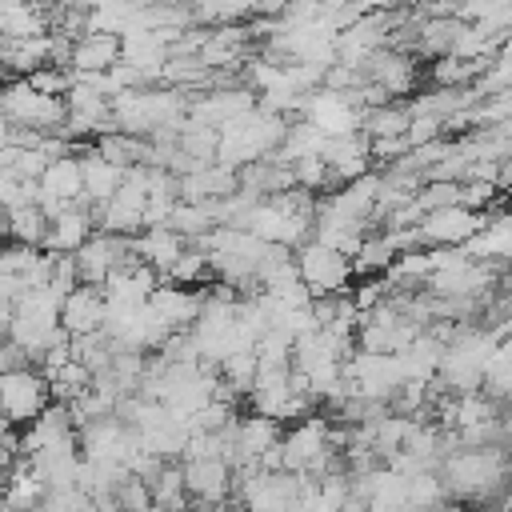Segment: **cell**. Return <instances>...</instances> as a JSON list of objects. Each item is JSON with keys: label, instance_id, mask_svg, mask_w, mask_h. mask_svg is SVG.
Here are the masks:
<instances>
[{"label": "cell", "instance_id": "6da1fadb", "mask_svg": "<svg viewBox=\"0 0 512 512\" xmlns=\"http://www.w3.org/2000/svg\"><path fill=\"white\" fill-rule=\"evenodd\" d=\"M0 112H4L16 128H32V132H44V136H60V128H64V120H68L64 100L36 92L24 76H12V80L0 84Z\"/></svg>", "mask_w": 512, "mask_h": 512}, {"label": "cell", "instance_id": "7a4b0ae2", "mask_svg": "<svg viewBox=\"0 0 512 512\" xmlns=\"http://www.w3.org/2000/svg\"><path fill=\"white\" fill-rule=\"evenodd\" d=\"M52 400H56L52 384H48V376L36 364H20V368L0 372V412L16 428H28Z\"/></svg>", "mask_w": 512, "mask_h": 512}, {"label": "cell", "instance_id": "3957f363", "mask_svg": "<svg viewBox=\"0 0 512 512\" xmlns=\"http://www.w3.org/2000/svg\"><path fill=\"white\" fill-rule=\"evenodd\" d=\"M296 272L312 296H344L352 276H356L352 260L344 252L320 244V240H308L296 248Z\"/></svg>", "mask_w": 512, "mask_h": 512}, {"label": "cell", "instance_id": "277c9868", "mask_svg": "<svg viewBox=\"0 0 512 512\" xmlns=\"http://www.w3.org/2000/svg\"><path fill=\"white\" fill-rule=\"evenodd\" d=\"M484 228V216L468 204H448V208H436V212H424L420 220V240L428 244H440V248H456V244H468L476 240V232Z\"/></svg>", "mask_w": 512, "mask_h": 512}, {"label": "cell", "instance_id": "5b68a950", "mask_svg": "<svg viewBox=\"0 0 512 512\" xmlns=\"http://www.w3.org/2000/svg\"><path fill=\"white\" fill-rule=\"evenodd\" d=\"M104 320H108V296H104V288H96V284H76V288L64 296V304H60V328H64L72 340L104 332Z\"/></svg>", "mask_w": 512, "mask_h": 512}, {"label": "cell", "instance_id": "8992f818", "mask_svg": "<svg viewBox=\"0 0 512 512\" xmlns=\"http://www.w3.org/2000/svg\"><path fill=\"white\" fill-rule=\"evenodd\" d=\"M148 308L160 316V324L168 332H192V324L204 308V292H192L180 284H156V292L148 296Z\"/></svg>", "mask_w": 512, "mask_h": 512}, {"label": "cell", "instance_id": "52a82bcc", "mask_svg": "<svg viewBox=\"0 0 512 512\" xmlns=\"http://www.w3.org/2000/svg\"><path fill=\"white\" fill-rule=\"evenodd\" d=\"M92 220H96V208L88 204H72L64 208L52 224H48V240H44V252H56V256H72L80 252L88 240H92Z\"/></svg>", "mask_w": 512, "mask_h": 512}, {"label": "cell", "instance_id": "ba28073f", "mask_svg": "<svg viewBox=\"0 0 512 512\" xmlns=\"http://www.w3.org/2000/svg\"><path fill=\"white\" fill-rule=\"evenodd\" d=\"M76 156H80V168H84V204L88 208H104L116 196V188L124 184V168L108 164L96 152V144H80Z\"/></svg>", "mask_w": 512, "mask_h": 512}, {"label": "cell", "instance_id": "9c48e42d", "mask_svg": "<svg viewBox=\"0 0 512 512\" xmlns=\"http://www.w3.org/2000/svg\"><path fill=\"white\" fill-rule=\"evenodd\" d=\"M124 60V44L116 32H84L72 40L68 68L72 72H108Z\"/></svg>", "mask_w": 512, "mask_h": 512}, {"label": "cell", "instance_id": "30bf717a", "mask_svg": "<svg viewBox=\"0 0 512 512\" xmlns=\"http://www.w3.org/2000/svg\"><path fill=\"white\" fill-rule=\"evenodd\" d=\"M48 216L40 212V204H20L8 212V228H12V240L16 244H32V248H44L48 240Z\"/></svg>", "mask_w": 512, "mask_h": 512}, {"label": "cell", "instance_id": "8fae6325", "mask_svg": "<svg viewBox=\"0 0 512 512\" xmlns=\"http://www.w3.org/2000/svg\"><path fill=\"white\" fill-rule=\"evenodd\" d=\"M8 332H12V304L0 300V344L8 340Z\"/></svg>", "mask_w": 512, "mask_h": 512}, {"label": "cell", "instance_id": "7c38bea8", "mask_svg": "<svg viewBox=\"0 0 512 512\" xmlns=\"http://www.w3.org/2000/svg\"><path fill=\"white\" fill-rule=\"evenodd\" d=\"M12 460H16V448L12 444H0V484H4V476L12 468Z\"/></svg>", "mask_w": 512, "mask_h": 512}, {"label": "cell", "instance_id": "4fadbf2b", "mask_svg": "<svg viewBox=\"0 0 512 512\" xmlns=\"http://www.w3.org/2000/svg\"><path fill=\"white\" fill-rule=\"evenodd\" d=\"M12 128H16V124H12V120L0 112V148H4V144H12Z\"/></svg>", "mask_w": 512, "mask_h": 512}]
</instances>
